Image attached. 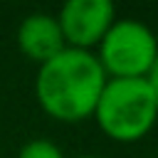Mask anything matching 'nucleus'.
<instances>
[{"mask_svg": "<svg viewBox=\"0 0 158 158\" xmlns=\"http://www.w3.org/2000/svg\"><path fill=\"white\" fill-rule=\"evenodd\" d=\"M96 59L109 79H143L158 59V37L141 20L116 17L96 44Z\"/></svg>", "mask_w": 158, "mask_h": 158, "instance_id": "nucleus-3", "label": "nucleus"}, {"mask_svg": "<svg viewBox=\"0 0 158 158\" xmlns=\"http://www.w3.org/2000/svg\"><path fill=\"white\" fill-rule=\"evenodd\" d=\"M94 118L111 141L136 143L153 131L158 104L146 79H106Z\"/></svg>", "mask_w": 158, "mask_h": 158, "instance_id": "nucleus-2", "label": "nucleus"}, {"mask_svg": "<svg viewBox=\"0 0 158 158\" xmlns=\"http://www.w3.org/2000/svg\"><path fill=\"white\" fill-rule=\"evenodd\" d=\"M143 79H146V84H148V89H151V94H153V99L158 104V59L153 62V67L148 69V74Z\"/></svg>", "mask_w": 158, "mask_h": 158, "instance_id": "nucleus-7", "label": "nucleus"}, {"mask_svg": "<svg viewBox=\"0 0 158 158\" xmlns=\"http://www.w3.org/2000/svg\"><path fill=\"white\" fill-rule=\"evenodd\" d=\"M106 74L94 52L64 47L40 64L35 77V99L40 109L62 123H79L94 116L104 91Z\"/></svg>", "mask_w": 158, "mask_h": 158, "instance_id": "nucleus-1", "label": "nucleus"}, {"mask_svg": "<svg viewBox=\"0 0 158 158\" xmlns=\"http://www.w3.org/2000/svg\"><path fill=\"white\" fill-rule=\"evenodd\" d=\"M54 17L67 47L91 52L114 25L116 7L111 0H69Z\"/></svg>", "mask_w": 158, "mask_h": 158, "instance_id": "nucleus-4", "label": "nucleus"}, {"mask_svg": "<svg viewBox=\"0 0 158 158\" xmlns=\"http://www.w3.org/2000/svg\"><path fill=\"white\" fill-rule=\"evenodd\" d=\"M17 158H64V151L49 138H32L17 151Z\"/></svg>", "mask_w": 158, "mask_h": 158, "instance_id": "nucleus-6", "label": "nucleus"}, {"mask_svg": "<svg viewBox=\"0 0 158 158\" xmlns=\"http://www.w3.org/2000/svg\"><path fill=\"white\" fill-rule=\"evenodd\" d=\"M17 47L27 59L37 62L40 67L54 54H59L67 44H64V37H62V30L54 15L30 12L17 27Z\"/></svg>", "mask_w": 158, "mask_h": 158, "instance_id": "nucleus-5", "label": "nucleus"}, {"mask_svg": "<svg viewBox=\"0 0 158 158\" xmlns=\"http://www.w3.org/2000/svg\"><path fill=\"white\" fill-rule=\"evenodd\" d=\"M77 158H101V156H91V153H86V156H77Z\"/></svg>", "mask_w": 158, "mask_h": 158, "instance_id": "nucleus-8", "label": "nucleus"}, {"mask_svg": "<svg viewBox=\"0 0 158 158\" xmlns=\"http://www.w3.org/2000/svg\"><path fill=\"white\" fill-rule=\"evenodd\" d=\"M156 37H158V35H156Z\"/></svg>", "mask_w": 158, "mask_h": 158, "instance_id": "nucleus-9", "label": "nucleus"}]
</instances>
